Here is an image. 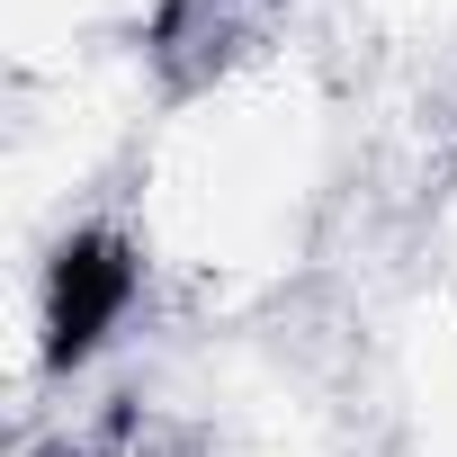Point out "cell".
<instances>
[{"label":"cell","instance_id":"6da1fadb","mask_svg":"<svg viewBox=\"0 0 457 457\" xmlns=\"http://www.w3.org/2000/svg\"><path fill=\"white\" fill-rule=\"evenodd\" d=\"M350 170L359 117L341 63L314 37H270L162 90L117 224L170 305L252 323L323 261Z\"/></svg>","mask_w":457,"mask_h":457},{"label":"cell","instance_id":"7a4b0ae2","mask_svg":"<svg viewBox=\"0 0 457 457\" xmlns=\"http://www.w3.org/2000/svg\"><path fill=\"white\" fill-rule=\"evenodd\" d=\"M179 0H0V72L46 81L108 54H162Z\"/></svg>","mask_w":457,"mask_h":457},{"label":"cell","instance_id":"3957f363","mask_svg":"<svg viewBox=\"0 0 457 457\" xmlns=\"http://www.w3.org/2000/svg\"><path fill=\"white\" fill-rule=\"evenodd\" d=\"M359 28L377 46H412V54H448L457 46V0H350Z\"/></svg>","mask_w":457,"mask_h":457}]
</instances>
